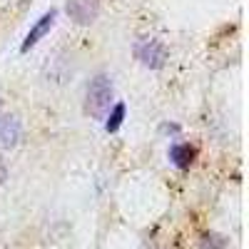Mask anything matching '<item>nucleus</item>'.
Listing matches in <instances>:
<instances>
[{
  "label": "nucleus",
  "mask_w": 249,
  "mask_h": 249,
  "mask_svg": "<svg viewBox=\"0 0 249 249\" xmlns=\"http://www.w3.org/2000/svg\"><path fill=\"white\" fill-rule=\"evenodd\" d=\"M162 132L164 135H179V127L177 124H162Z\"/></svg>",
  "instance_id": "9d476101"
},
{
  "label": "nucleus",
  "mask_w": 249,
  "mask_h": 249,
  "mask_svg": "<svg viewBox=\"0 0 249 249\" xmlns=\"http://www.w3.org/2000/svg\"><path fill=\"white\" fill-rule=\"evenodd\" d=\"M8 179V167H5V160H3V155H0V184H3Z\"/></svg>",
  "instance_id": "1a4fd4ad"
},
{
  "label": "nucleus",
  "mask_w": 249,
  "mask_h": 249,
  "mask_svg": "<svg viewBox=\"0 0 249 249\" xmlns=\"http://www.w3.org/2000/svg\"><path fill=\"white\" fill-rule=\"evenodd\" d=\"M135 57L140 60V65L150 70H160L167 62V48L157 37H142L135 43Z\"/></svg>",
  "instance_id": "f03ea898"
},
{
  "label": "nucleus",
  "mask_w": 249,
  "mask_h": 249,
  "mask_svg": "<svg viewBox=\"0 0 249 249\" xmlns=\"http://www.w3.org/2000/svg\"><path fill=\"white\" fill-rule=\"evenodd\" d=\"M202 249H224V239L219 234H204Z\"/></svg>",
  "instance_id": "6e6552de"
},
{
  "label": "nucleus",
  "mask_w": 249,
  "mask_h": 249,
  "mask_svg": "<svg viewBox=\"0 0 249 249\" xmlns=\"http://www.w3.org/2000/svg\"><path fill=\"white\" fill-rule=\"evenodd\" d=\"M65 13L77 25H92L100 13V0H68Z\"/></svg>",
  "instance_id": "7ed1b4c3"
},
{
  "label": "nucleus",
  "mask_w": 249,
  "mask_h": 249,
  "mask_svg": "<svg viewBox=\"0 0 249 249\" xmlns=\"http://www.w3.org/2000/svg\"><path fill=\"white\" fill-rule=\"evenodd\" d=\"M112 97H115V85L112 77L107 72H97L85 90V115L95 120H105V115L112 107Z\"/></svg>",
  "instance_id": "f257e3e1"
},
{
  "label": "nucleus",
  "mask_w": 249,
  "mask_h": 249,
  "mask_svg": "<svg viewBox=\"0 0 249 249\" xmlns=\"http://www.w3.org/2000/svg\"><path fill=\"white\" fill-rule=\"evenodd\" d=\"M195 147L192 144H187V142H177V144H172L170 147V160H172V164L175 167H179V170H187L190 164L195 162Z\"/></svg>",
  "instance_id": "423d86ee"
},
{
  "label": "nucleus",
  "mask_w": 249,
  "mask_h": 249,
  "mask_svg": "<svg viewBox=\"0 0 249 249\" xmlns=\"http://www.w3.org/2000/svg\"><path fill=\"white\" fill-rule=\"evenodd\" d=\"M55 18H57V10H48L43 18H40L37 20V23L30 28V33L25 35V40H23V45H20V53H30L37 43H40V40H43L50 30H53V25H55Z\"/></svg>",
  "instance_id": "20e7f679"
},
{
  "label": "nucleus",
  "mask_w": 249,
  "mask_h": 249,
  "mask_svg": "<svg viewBox=\"0 0 249 249\" xmlns=\"http://www.w3.org/2000/svg\"><path fill=\"white\" fill-rule=\"evenodd\" d=\"M20 120L15 115H0V147L3 150H10L20 142Z\"/></svg>",
  "instance_id": "39448f33"
},
{
  "label": "nucleus",
  "mask_w": 249,
  "mask_h": 249,
  "mask_svg": "<svg viewBox=\"0 0 249 249\" xmlns=\"http://www.w3.org/2000/svg\"><path fill=\"white\" fill-rule=\"evenodd\" d=\"M124 115H127V105L124 102H115V105L110 107V112L105 115V130L107 132H117L122 127V122H124Z\"/></svg>",
  "instance_id": "0eeeda50"
}]
</instances>
